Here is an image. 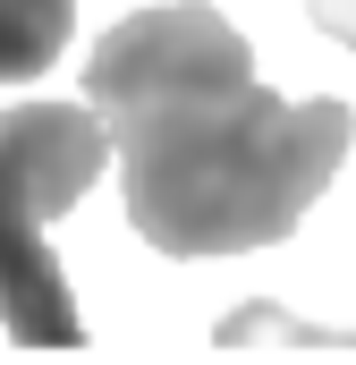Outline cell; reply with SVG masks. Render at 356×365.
<instances>
[{
	"label": "cell",
	"mask_w": 356,
	"mask_h": 365,
	"mask_svg": "<svg viewBox=\"0 0 356 365\" xmlns=\"http://www.w3.org/2000/svg\"><path fill=\"white\" fill-rule=\"evenodd\" d=\"M305 17H314L331 43H348V51H356V0H305Z\"/></svg>",
	"instance_id": "obj_4"
},
{
	"label": "cell",
	"mask_w": 356,
	"mask_h": 365,
	"mask_svg": "<svg viewBox=\"0 0 356 365\" xmlns=\"http://www.w3.org/2000/svg\"><path fill=\"white\" fill-rule=\"evenodd\" d=\"M85 102L110 128L127 221L162 255L280 247L356 145L348 102H280L204 0L119 17L85 60Z\"/></svg>",
	"instance_id": "obj_1"
},
{
	"label": "cell",
	"mask_w": 356,
	"mask_h": 365,
	"mask_svg": "<svg viewBox=\"0 0 356 365\" xmlns=\"http://www.w3.org/2000/svg\"><path fill=\"white\" fill-rule=\"evenodd\" d=\"M77 0H0V86H34L68 51Z\"/></svg>",
	"instance_id": "obj_3"
},
{
	"label": "cell",
	"mask_w": 356,
	"mask_h": 365,
	"mask_svg": "<svg viewBox=\"0 0 356 365\" xmlns=\"http://www.w3.org/2000/svg\"><path fill=\"white\" fill-rule=\"evenodd\" d=\"M110 128L93 102H17L0 110V331L17 349H77L85 314L51 255V221L102 179Z\"/></svg>",
	"instance_id": "obj_2"
}]
</instances>
